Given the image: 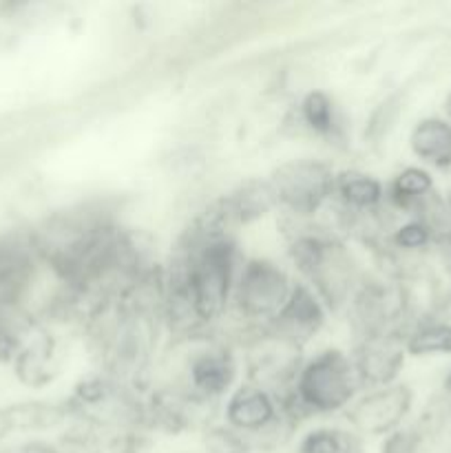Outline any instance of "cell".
Segmentation results:
<instances>
[{"instance_id":"6da1fadb","label":"cell","mask_w":451,"mask_h":453,"mask_svg":"<svg viewBox=\"0 0 451 453\" xmlns=\"http://www.w3.org/2000/svg\"><path fill=\"white\" fill-rule=\"evenodd\" d=\"M301 396L317 410H336L354 394V370L339 352H325L301 376Z\"/></svg>"},{"instance_id":"7a4b0ae2","label":"cell","mask_w":451,"mask_h":453,"mask_svg":"<svg viewBox=\"0 0 451 453\" xmlns=\"http://www.w3.org/2000/svg\"><path fill=\"white\" fill-rule=\"evenodd\" d=\"M334 177L323 164L292 162L286 164L272 177V190L277 199L296 212H312L330 195Z\"/></svg>"},{"instance_id":"3957f363","label":"cell","mask_w":451,"mask_h":453,"mask_svg":"<svg viewBox=\"0 0 451 453\" xmlns=\"http://www.w3.org/2000/svg\"><path fill=\"white\" fill-rule=\"evenodd\" d=\"M230 281L228 246H212L190 273V301L202 319H212L224 308Z\"/></svg>"},{"instance_id":"277c9868","label":"cell","mask_w":451,"mask_h":453,"mask_svg":"<svg viewBox=\"0 0 451 453\" xmlns=\"http://www.w3.org/2000/svg\"><path fill=\"white\" fill-rule=\"evenodd\" d=\"M239 301L248 314L281 312L290 301L286 274L274 268L272 264L255 261L243 273Z\"/></svg>"},{"instance_id":"5b68a950","label":"cell","mask_w":451,"mask_h":453,"mask_svg":"<svg viewBox=\"0 0 451 453\" xmlns=\"http://www.w3.org/2000/svg\"><path fill=\"white\" fill-rule=\"evenodd\" d=\"M407 407V394L398 389H387V392L374 394V396L365 398L361 405L354 410L352 420L370 434H380L385 429L394 427L405 414Z\"/></svg>"},{"instance_id":"8992f818","label":"cell","mask_w":451,"mask_h":453,"mask_svg":"<svg viewBox=\"0 0 451 453\" xmlns=\"http://www.w3.org/2000/svg\"><path fill=\"white\" fill-rule=\"evenodd\" d=\"M228 420L241 429H261L272 420V403L259 389H241L230 401Z\"/></svg>"},{"instance_id":"52a82bcc","label":"cell","mask_w":451,"mask_h":453,"mask_svg":"<svg viewBox=\"0 0 451 453\" xmlns=\"http://www.w3.org/2000/svg\"><path fill=\"white\" fill-rule=\"evenodd\" d=\"M414 150L429 162H451V128L442 122H423L411 137Z\"/></svg>"},{"instance_id":"ba28073f","label":"cell","mask_w":451,"mask_h":453,"mask_svg":"<svg viewBox=\"0 0 451 453\" xmlns=\"http://www.w3.org/2000/svg\"><path fill=\"white\" fill-rule=\"evenodd\" d=\"M283 327L287 330L290 336L308 334L321 321V312H318L317 303L312 301V296L305 290H294L292 292L290 301L286 303V308L279 312Z\"/></svg>"},{"instance_id":"9c48e42d","label":"cell","mask_w":451,"mask_h":453,"mask_svg":"<svg viewBox=\"0 0 451 453\" xmlns=\"http://www.w3.org/2000/svg\"><path fill=\"white\" fill-rule=\"evenodd\" d=\"M398 363H401L398 352H394L389 345L371 341L365 352L361 354V374L374 383H380V380H387L396 374Z\"/></svg>"},{"instance_id":"30bf717a","label":"cell","mask_w":451,"mask_h":453,"mask_svg":"<svg viewBox=\"0 0 451 453\" xmlns=\"http://www.w3.org/2000/svg\"><path fill=\"white\" fill-rule=\"evenodd\" d=\"M230 376H233V367L224 361V358L217 357H206L193 367V379L195 385L203 392L217 394L230 383Z\"/></svg>"},{"instance_id":"8fae6325","label":"cell","mask_w":451,"mask_h":453,"mask_svg":"<svg viewBox=\"0 0 451 453\" xmlns=\"http://www.w3.org/2000/svg\"><path fill=\"white\" fill-rule=\"evenodd\" d=\"M277 202L272 186L270 184H250L241 190L237 199V212L243 221L255 219L270 211V206Z\"/></svg>"},{"instance_id":"7c38bea8","label":"cell","mask_w":451,"mask_h":453,"mask_svg":"<svg viewBox=\"0 0 451 453\" xmlns=\"http://www.w3.org/2000/svg\"><path fill=\"white\" fill-rule=\"evenodd\" d=\"M340 195L354 206H371L380 199V186L371 177L348 175L339 184Z\"/></svg>"},{"instance_id":"4fadbf2b","label":"cell","mask_w":451,"mask_h":453,"mask_svg":"<svg viewBox=\"0 0 451 453\" xmlns=\"http://www.w3.org/2000/svg\"><path fill=\"white\" fill-rule=\"evenodd\" d=\"M303 115L314 131H330L332 128V104L323 93H310L303 102Z\"/></svg>"},{"instance_id":"5bb4252c","label":"cell","mask_w":451,"mask_h":453,"mask_svg":"<svg viewBox=\"0 0 451 453\" xmlns=\"http://www.w3.org/2000/svg\"><path fill=\"white\" fill-rule=\"evenodd\" d=\"M301 453H349V449L345 447V438L340 434L321 429L305 438Z\"/></svg>"},{"instance_id":"9a60e30c","label":"cell","mask_w":451,"mask_h":453,"mask_svg":"<svg viewBox=\"0 0 451 453\" xmlns=\"http://www.w3.org/2000/svg\"><path fill=\"white\" fill-rule=\"evenodd\" d=\"M411 349L416 354L424 352H451V330L447 327H433V330L423 332L414 339Z\"/></svg>"},{"instance_id":"2e32d148","label":"cell","mask_w":451,"mask_h":453,"mask_svg":"<svg viewBox=\"0 0 451 453\" xmlns=\"http://www.w3.org/2000/svg\"><path fill=\"white\" fill-rule=\"evenodd\" d=\"M427 188H429L427 173L416 171V168H409V171H405L402 175H398L396 184H394V190H396V195H407V197H411V195L424 193Z\"/></svg>"},{"instance_id":"e0dca14e","label":"cell","mask_w":451,"mask_h":453,"mask_svg":"<svg viewBox=\"0 0 451 453\" xmlns=\"http://www.w3.org/2000/svg\"><path fill=\"white\" fill-rule=\"evenodd\" d=\"M424 237H427V234H424L423 226H405V228L398 233V243H402V246L407 248H416L424 242Z\"/></svg>"},{"instance_id":"ac0fdd59","label":"cell","mask_w":451,"mask_h":453,"mask_svg":"<svg viewBox=\"0 0 451 453\" xmlns=\"http://www.w3.org/2000/svg\"><path fill=\"white\" fill-rule=\"evenodd\" d=\"M27 453H56V451H51V449H44V447H34V449H29Z\"/></svg>"}]
</instances>
